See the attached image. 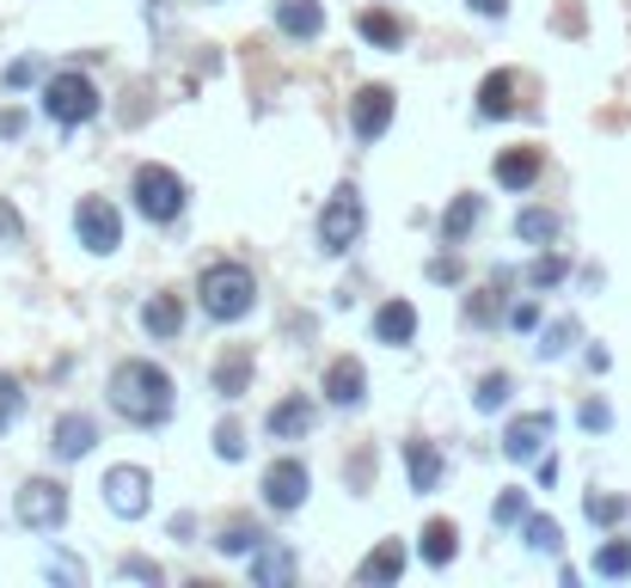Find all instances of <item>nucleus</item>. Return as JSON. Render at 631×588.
<instances>
[{"mask_svg": "<svg viewBox=\"0 0 631 588\" xmlns=\"http://www.w3.org/2000/svg\"><path fill=\"white\" fill-rule=\"evenodd\" d=\"M172 404H178V387H172V374L148 356H129L110 368V411L136 430H154V423L172 418Z\"/></svg>", "mask_w": 631, "mask_h": 588, "instance_id": "1", "label": "nucleus"}, {"mask_svg": "<svg viewBox=\"0 0 631 588\" xmlns=\"http://www.w3.org/2000/svg\"><path fill=\"white\" fill-rule=\"evenodd\" d=\"M197 301H202V313L215 319V326H239L252 307H258V277H252L239 258H221V263H209L197 277Z\"/></svg>", "mask_w": 631, "mask_h": 588, "instance_id": "2", "label": "nucleus"}, {"mask_svg": "<svg viewBox=\"0 0 631 588\" xmlns=\"http://www.w3.org/2000/svg\"><path fill=\"white\" fill-rule=\"evenodd\" d=\"M129 197H136V209L148 221H154V227H172V221L185 215V178H178V172L172 166H136V185H129Z\"/></svg>", "mask_w": 631, "mask_h": 588, "instance_id": "3", "label": "nucleus"}, {"mask_svg": "<svg viewBox=\"0 0 631 588\" xmlns=\"http://www.w3.org/2000/svg\"><path fill=\"white\" fill-rule=\"evenodd\" d=\"M44 117L49 124H62V129H80V124H93L98 117V86L86 74H49L44 86Z\"/></svg>", "mask_w": 631, "mask_h": 588, "instance_id": "4", "label": "nucleus"}, {"mask_svg": "<svg viewBox=\"0 0 631 588\" xmlns=\"http://www.w3.org/2000/svg\"><path fill=\"white\" fill-rule=\"evenodd\" d=\"M362 227H369V209H362V190L343 185L338 197L325 202V215H319V251L325 258H343V251L362 239Z\"/></svg>", "mask_w": 631, "mask_h": 588, "instance_id": "5", "label": "nucleus"}, {"mask_svg": "<svg viewBox=\"0 0 631 588\" xmlns=\"http://www.w3.org/2000/svg\"><path fill=\"white\" fill-rule=\"evenodd\" d=\"M13 521L32 527V533H56L68 521V484L56 479H25L13 496Z\"/></svg>", "mask_w": 631, "mask_h": 588, "instance_id": "6", "label": "nucleus"}, {"mask_svg": "<svg viewBox=\"0 0 631 588\" xmlns=\"http://www.w3.org/2000/svg\"><path fill=\"white\" fill-rule=\"evenodd\" d=\"M258 491H264V509H270V515H294L301 503H307V491H313V472L294 460V454H282V460L264 466Z\"/></svg>", "mask_w": 631, "mask_h": 588, "instance_id": "7", "label": "nucleus"}, {"mask_svg": "<svg viewBox=\"0 0 631 588\" xmlns=\"http://www.w3.org/2000/svg\"><path fill=\"white\" fill-rule=\"evenodd\" d=\"M74 233H80V246H86V251L110 258V251L124 246V215H117V202H105V197H80V209H74Z\"/></svg>", "mask_w": 631, "mask_h": 588, "instance_id": "8", "label": "nucleus"}, {"mask_svg": "<svg viewBox=\"0 0 631 588\" xmlns=\"http://www.w3.org/2000/svg\"><path fill=\"white\" fill-rule=\"evenodd\" d=\"M148 491H154V479H148L141 466H110L105 484H98L105 509L124 515V521H141V515H148Z\"/></svg>", "mask_w": 631, "mask_h": 588, "instance_id": "9", "label": "nucleus"}, {"mask_svg": "<svg viewBox=\"0 0 631 588\" xmlns=\"http://www.w3.org/2000/svg\"><path fill=\"white\" fill-rule=\"evenodd\" d=\"M393 110H399V98L386 93V86H362V93L350 98V129H355V141H381L386 124H393Z\"/></svg>", "mask_w": 631, "mask_h": 588, "instance_id": "10", "label": "nucleus"}, {"mask_svg": "<svg viewBox=\"0 0 631 588\" xmlns=\"http://www.w3.org/2000/svg\"><path fill=\"white\" fill-rule=\"evenodd\" d=\"M552 430H558L552 411H527V418H515L503 430V454L509 460H539V448L552 442Z\"/></svg>", "mask_w": 631, "mask_h": 588, "instance_id": "11", "label": "nucleus"}, {"mask_svg": "<svg viewBox=\"0 0 631 588\" xmlns=\"http://www.w3.org/2000/svg\"><path fill=\"white\" fill-rule=\"evenodd\" d=\"M98 442V423L86 418V411H68V418H56V430H49V454L56 460H86Z\"/></svg>", "mask_w": 631, "mask_h": 588, "instance_id": "12", "label": "nucleus"}, {"mask_svg": "<svg viewBox=\"0 0 631 588\" xmlns=\"http://www.w3.org/2000/svg\"><path fill=\"white\" fill-rule=\"evenodd\" d=\"M325 399L343 404V411H355V404L369 399V368L355 356H338L331 368H325Z\"/></svg>", "mask_w": 631, "mask_h": 588, "instance_id": "13", "label": "nucleus"}, {"mask_svg": "<svg viewBox=\"0 0 631 588\" xmlns=\"http://www.w3.org/2000/svg\"><path fill=\"white\" fill-rule=\"evenodd\" d=\"M294 571H301V557H294V545H282V540H264L258 552H252V583L258 588H282Z\"/></svg>", "mask_w": 631, "mask_h": 588, "instance_id": "14", "label": "nucleus"}, {"mask_svg": "<svg viewBox=\"0 0 631 588\" xmlns=\"http://www.w3.org/2000/svg\"><path fill=\"white\" fill-rule=\"evenodd\" d=\"M405 576V545L399 540H381L362 564H355V583L362 588H386V583H399Z\"/></svg>", "mask_w": 631, "mask_h": 588, "instance_id": "15", "label": "nucleus"}, {"mask_svg": "<svg viewBox=\"0 0 631 588\" xmlns=\"http://www.w3.org/2000/svg\"><path fill=\"white\" fill-rule=\"evenodd\" d=\"M313 423H319L313 399H301V392H294V399H282L277 411H270V423H264V430L277 435V442H301V435H313Z\"/></svg>", "mask_w": 631, "mask_h": 588, "instance_id": "16", "label": "nucleus"}, {"mask_svg": "<svg viewBox=\"0 0 631 588\" xmlns=\"http://www.w3.org/2000/svg\"><path fill=\"white\" fill-rule=\"evenodd\" d=\"M277 25H282V37L313 44V37L325 32V7L319 0H277Z\"/></svg>", "mask_w": 631, "mask_h": 588, "instance_id": "17", "label": "nucleus"}, {"mask_svg": "<svg viewBox=\"0 0 631 588\" xmlns=\"http://www.w3.org/2000/svg\"><path fill=\"white\" fill-rule=\"evenodd\" d=\"M246 387H252V350L233 343V350H221V362H215V392L221 399H246Z\"/></svg>", "mask_w": 631, "mask_h": 588, "instance_id": "18", "label": "nucleus"}, {"mask_svg": "<svg viewBox=\"0 0 631 588\" xmlns=\"http://www.w3.org/2000/svg\"><path fill=\"white\" fill-rule=\"evenodd\" d=\"M417 338V307L411 301H386L381 313H374V343H393V350H399V343H411Z\"/></svg>", "mask_w": 631, "mask_h": 588, "instance_id": "19", "label": "nucleus"}, {"mask_svg": "<svg viewBox=\"0 0 631 588\" xmlns=\"http://www.w3.org/2000/svg\"><path fill=\"white\" fill-rule=\"evenodd\" d=\"M496 185L503 190H534L539 185V148H509V154H496Z\"/></svg>", "mask_w": 631, "mask_h": 588, "instance_id": "20", "label": "nucleus"}, {"mask_svg": "<svg viewBox=\"0 0 631 588\" xmlns=\"http://www.w3.org/2000/svg\"><path fill=\"white\" fill-rule=\"evenodd\" d=\"M405 466H411V491L430 496L442 484V448L435 442H405Z\"/></svg>", "mask_w": 631, "mask_h": 588, "instance_id": "21", "label": "nucleus"}, {"mask_svg": "<svg viewBox=\"0 0 631 588\" xmlns=\"http://www.w3.org/2000/svg\"><path fill=\"white\" fill-rule=\"evenodd\" d=\"M478 221H484V197H454L442 209V239H447V246H460Z\"/></svg>", "mask_w": 631, "mask_h": 588, "instance_id": "22", "label": "nucleus"}, {"mask_svg": "<svg viewBox=\"0 0 631 588\" xmlns=\"http://www.w3.org/2000/svg\"><path fill=\"white\" fill-rule=\"evenodd\" d=\"M141 331H148V338H178V331H185V307H178L172 294H154V301L141 307Z\"/></svg>", "mask_w": 631, "mask_h": 588, "instance_id": "23", "label": "nucleus"}, {"mask_svg": "<svg viewBox=\"0 0 631 588\" xmlns=\"http://www.w3.org/2000/svg\"><path fill=\"white\" fill-rule=\"evenodd\" d=\"M454 552H460V527H454V521H430V527H423V564H430V571H447Z\"/></svg>", "mask_w": 631, "mask_h": 588, "instance_id": "24", "label": "nucleus"}, {"mask_svg": "<svg viewBox=\"0 0 631 588\" xmlns=\"http://www.w3.org/2000/svg\"><path fill=\"white\" fill-rule=\"evenodd\" d=\"M515 74H484V86H478V117H509L515 110Z\"/></svg>", "mask_w": 631, "mask_h": 588, "instance_id": "25", "label": "nucleus"}, {"mask_svg": "<svg viewBox=\"0 0 631 588\" xmlns=\"http://www.w3.org/2000/svg\"><path fill=\"white\" fill-rule=\"evenodd\" d=\"M355 32L369 37L374 49H405V25L393 13H362V19H355Z\"/></svg>", "mask_w": 631, "mask_h": 588, "instance_id": "26", "label": "nucleus"}, {"mask_svg": "<svg viewBox=\"0 0 631 588\" xmlns=\"http://www.w3.org/2000/svg\"><path fill=\"white\" fill-rule=\"evenodd\" d=\"M264 540H270V533H264V527L227 521V527H221V540H215V552H227V557H252V552H258Z\"/></svg>", "mask_w": 631, "mask_h": 588, "instance_id": "27", "label": "nucleus"}, {"mask_svg": "<svg viewBox=\"0 0 631 588\" xmlns=\"http://www.w3.org/2000/svg\"><path fill=\"white\" fill-rule=\"evenodd\" d=\"M558 227H564V221H558L552 209H522V221H515V233H522L527 246H552Z\"/></svg>", "mask_w": 631, "mask_h": 588, "instance_id": "28", "label": "nucleus"}, {"mask_svg": "<svg viewBox=\"0 0 631 588\" xmlns=\"http://www.w3.org/2000/svg\"><path fill=\"white\" fill-rule=\"evenodd\" d=\"M583 515H588L595 527H619V521L631 515V503H626V496H600V491H588V496H583Z\"/></svg>", "mask_w": 631, "mask_h": 588, "instance_id": "29", "label": "nucleus"}, {"mask_svg": "<svg viewBox=\"0 0 631 588\" xmlns=\"http://www.w3.org/2000/svg\"><path fill=\"white\" fill-rule=\"evenodd\" d=\"M595 576H607V583H619V576H631V540H607L595 552Z\"/></svg>", "mask_w": 631, "mask_h": 588, "instance_id": "30", "label": "nucleus"}, {"mask_svg": "<svg viewBox=\"0 0 631 588\" xmlns=\"http://www.w3.org/2000/svg\"><path fill=\"white\" fill-rule=\"evenodd\" d=\"M509 392H515V380H509V374L496 368V374H484V380H478L472 404H478V411H503V404H509Z\"/></svg>", "mask_w": 631, "mask_h": 588, "instance_id": "31", "label": "nucleus"}, {"mask_svg": "<svg viewBox=\"0 0 631 588\" xmlns=\"http://www.w3.org/2000/svg\"><path fill=\"white\" fill-rule=\"evenodd\" d=\"M522 533H527V545H534V552H558V545H564V533H558L552 515H527Z\"/></svg>", "mask_w": 631, "mask_h": 588, "instance_id": "32", "label": "nucleus"}, {"mask_svg": "<svg viewBox=\"0 0 631 588\" xmlns=\"http://www.w3.org/2000/svg\"><path fill=\"white\" fill-rule=\"evenodd\" d=\"M564 270H570V263L558 258V251H539V258L527 263V282H534V289H558V282H564Z\"/></svg>", "mask_w": 631, "mask_h": 588, "instance_id": "33", "label": "nucleus"}, {"mask_svg": "<svg viewBox=\"0 0 631 588\" xmlns=\"http://www.w3.org/2000/svg\"><path fill=\"white\" fill-rule=\"evenodd\" d=\"M570 343H576V319H558V326H546V331H539V343H534V350H539L546 362H552V356H564Z\"/></svg>", "mask_w": 631, "mask_h": 588, "instance_id": "34", "label": "nucleus"}, {"mask_svg": "<svg viewBox=\"0 0 631 588\" xmlns=\"http://www.w3.org/2000/svg\"><path fill=\"white\" fill-rule=\"evenodd\" d=\"M19 411H25V387H19L13 374H0V435L19 423Z\"/></svg>", "mask_w": 631, "mask_h": 588, "instance_id": "35", "label": "nucleus"}, {"mask_svg": "<svg viewBox=\"0 0 631 588\" xmlns=\"http://www.w3.org/2000/svg\"><path fill=\"white\" fill-rule=\"evenodd\" d=\"M491 521H496V527H515V521H527V491H503V496H496Z\"/></svg>", "mask_w": 631, "mask_h": 588, "instance_id": "36", "label": "nucleus"}, {"mask_svg": "<svg viewBox=\"0 0 631 588\" xmlns=\"http://www.w3.org/2000/svg\"><path fill=\"white\" fill-rule=\"evenodd\" d=\"M215 454H221V460H246V430H239V423H221V430H215Z\"/></svg>", "mask_w": 631, "mask_h": 588, "instance_id": "37", "label": "nucleus"}, {"mask_svg": "<svg viewBox=\"0 0 631 588\" xmlns=\"http://www.w3.org/2000/svg\"><path fill=\"white\" fill-rule=\"evenodd\" d=\"M37 74H44V62H37V56H25V62H13V68H7V93H25V86H32Z\"/></svg>", "mask_w": 631, "mask_h": 588, "instance_id": "38", "label": "nucleus"}, {"mask_svg": "<svg viewBox=\"0 0 631 588\" xmlns=\"http://www.w3.org/2000/svg\"><path fill=\"white\" fill-rule=\"evenodd\" d=\"M576 418H583V430H588V435H600V430H614V411H607V399H588L583 411H576Z\"/></svg>", "mask_w": 631, "mask_h": 588, "instance_id": "39", "label": "nucleus"}, {"mask_svg": "<svg viewBox=\"0 0 631 588\" xmlns=\"http://www.w3.org/2000/svg\"><path fill=\"white\" fill-rule=\"evenodd\" d=\"M25 239V221H19V209L7 197H0V246H19Z\"/></svg>", "mask_w": 631, "mask_h": 588, "instance_id": "40", "label": "nucleus"}, {"mask_svg": "<svg viewBox=\"0 0 631 588\" xmlns=\"http://www.w3.org/2000/svg\"><path fill=\"white\" fill-rule=\"evenodd\" d=\"M124 576L129 583H154L160 588V564H148V557H124Z\"/></svg>", "mask_w": 631, "mask_h": 588, "instance_id": "41", "label": "nucleus"}, {"mask_svg": "<svg viewBox=\"0 0 631 588\" xmlns=\"http://www.w3.org/2000/svg\"><path fill=\"white\" fill-rule=\"evenodd\" d=\"M466 270H460V258H435L430 263V282H460Z\"/></svg>", "mask_w": 631, "mask_h": 588, "instance_id": "42", "label": "nucleus"}, {"mask_svg": "<svg viewBox=\"0 0 631 588\" xmlns=\"http://www.w3.org/2000/svg\"><path fill=\"white\" fill-rule=\"evenodd\" d=\"M509 326H515V331H534V326H539V307H534V301H522V307L509 313Z\"/></svg>", "mask_w": 631, "mask_h": 588, "instance_id": "43", "label": "nucleus"}, {"mask_svg": "<svg viewBox=\"0 0 631 588\" xmlns=\"http://www.w3.org/2000/svg\"><path fill=\"white\" fill-rule=\"evenodd\" d=\"M466 7H472L478 19H503L509 13V0H466Z\"/></svg>", "mask_w": 631, "mask_h": 588, "instance_id": "44", "label": "nucleus"}, {"mask_svg": "<svg viewBox=\"0 0 631 588\" xmlns=\"http://www.w3.org/2000/svg\"><path fill=\"white\" fill-rule=\"evenodd\" d=\"M49 576H62V583H80V564H74V557H49Z\"/></svg>", "mask_w": 631, "mask_h": 588, "instance_id": "45", "label": "nucleus"}, {"mask_svg": "<svg viewBox=\"0 0 631 588\" xmlns=\"http://www.w3.org/2000/svg\"><path fill=\"white\" fill-rule=\"evenodd\" d=\"M19 129H25V117H19V110H0V136H19Z\"/></svg>", "mask_w": 631, "mask_h": 588, "instance_id": "46", "label": "nucleus"}]
</instances>
